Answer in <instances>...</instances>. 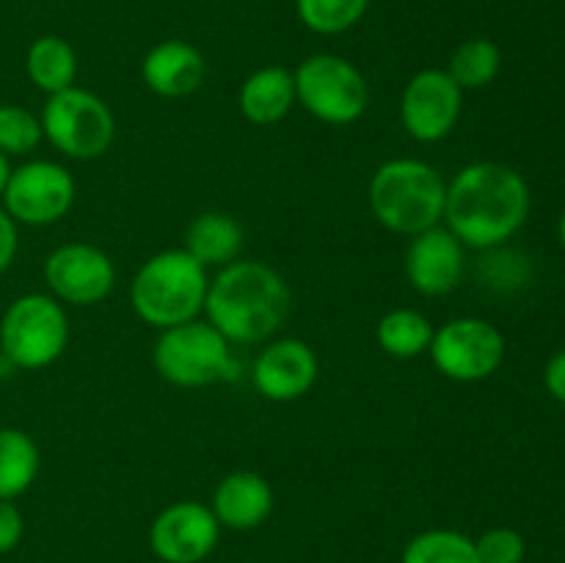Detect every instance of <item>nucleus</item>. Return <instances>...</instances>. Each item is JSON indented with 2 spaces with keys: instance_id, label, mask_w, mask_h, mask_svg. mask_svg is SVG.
I'll return each instance as SVG.
<instances>
[{
  "instance_id": "obj_17",
  "label": "nucleus",
  "mask_w": 565,
  "mask_h": 563,
  "mask_svg": "<svg viewBox=\"0 0 565 563\" xmlns=\"http://www.w3.org/2000/svg\"><path fill=\"white\" fill-rule=\"evenodd\" d=\"M274 489L265 475L254 472V469H235L218 480L210 508L221 528L246 533V530H257L259 524L268 522V517L274 513Z\"/></svg>"
},
{
  "instance_id": "obj_19",
  "label": "nucleus",
  "mask_w": 565,
  "mask_h": 563,
  "mask_svg": "<svg viewBox=\"0 0 565 563\" xmlns=\"http://www.w3.org/2000/svg\"><path fill=\"white\" fill-rule=\"evenodd\" d=\"M243 243H246V232L241 221L221 210H207L188 224L182 248L210 270L241 259Z\"/></svg>"
},
{
  "instance_id": "obj_12",
  "label": "nucleus",
  "mask_w": 565,
  "mask_h": 563,
  "mask_svg": "<svg viewBox=\"0 0 565 563\" xmlns=\"http://www.w3.org/2000/svg\"><path fill=\"white\" fill-rule=\"evenodd\" d=\"M463 92L447 70H419L401 94V125L419 144H439L458 127Z\"/></svg>"
},
{
  "instance_id": "obj_3",
  "label": "nucleus",
  "mask_w": 565,
  "mask_h": 563,
  "mask_svg": "<svg viewBox=\"0 0 565 563\" xmlns=\"http://www.w3.org/2000/svg\"><path fill=\"white\" fill-rule=\"evenodd\" d=\"M447 182L436 166L419 158L384 160L367 185L373 219L395 235L414 237L445 219Z\"/></svg>"
},
{
  "instance_id": "obj_5",
  "label": "nucleus",
  "mask_w": 565,
  "mask_h": 563,
  "mask_svg": "<svg viewBox=\"0 0 565 563\" xmlns=\"http://www.w3.org/2000/svg\"><path fill=\"white\" fill-rule=\"evenodd\" d=\"M152 364L160 379L182 390L226 384L241 375L232 342L202 318L160 331L152 348Z\"/></svg>"
},
{
  "instance_id": "obj_16",
  "label": "nucleus",
  "mask_w": 565,
  "mask_h": 563,
  "mask_svg": "<svg viewBox=\"0 0 565 563\" xmlns=\"http://www.w3.org/2000/svg\"><path fill=\"white\" fill-rule=\"evenodd\" d=\"M207 77V61L196 44L185 39L158 42L141 61V81L163 99H182L199 92Z\"/></svg>"
},
{
  "instance_id": "obj_30",
  "label": "nucleus",
  "mask_w": 565,
  "mask_h": 563,
  "mask_svg": "<svg viewBox=\"0 0 565 563\" xmlns=\"http://www.w3.org/2000/svg\"><path fill=\"white\" fill-rule=\"evenodd\" d=\"M544 386H546V392L555 397V401L565 403V348H563V351H557L555 357L546 362Z\"/></svg>"
},
{
  "instance_id": "obj_6",
  "label": "nucleus",
  "mask_w": 565,
  "mask_h": 563,
  "mask_svg": "<svg viewBox=\"0 0 565 563\" xmlns=\"http://www.w3.org/2000/svg\"><path fill=\"white\" fill-rule=\"evenodd\" d=\"M70 346L66 307L50 293H22L0 318V353L17 370H44Z\"/></svg>"
},
{
  "instance_id": "obj_27",
  "label": "nucleus",
  "mask_w": 565,
  "mask_h": 563,
  "mask_svg": "<svg viewBox=\"0 0 565 563\" xmlns=\"http://www.w3.org/2000/svg\"><path fill=\"white\" fill-rule=\"evenodd\" d=\"M475 552L480 563H524L527 541L513 528H491L475 539Z\"/></svg>"
},
{
  "instance_id": "obj_15",
  "label": "nucleus",
  "mask_w": 565,
  "mask_h": 563,
  "mask_svg": "<svg viewBox=\"0 0 565 563\" xmlns=\"http://www.w3.org/2000/svg\"><path fill=\"white\" fill-rule=\"evenodd\" d=\"M467 246L447 226H430L408 241L403 270L419 296L439 298L461 285Z\"/></svg>"
},
{
  "instance_id": "obj_32",
  "label": "nucleus",
  "mask_w": 565,
  "mask_h": 563,
  "mask_svg": "<svg viewBox=\"0 0 565 563\" xmlns=\"http://www.w3.org/2000/svg\"><path fill=\"white\" fill-rule=\"evenodd\" d=\"M557 237H561V246L565 248V208H563L561 219H557Z\"/></svg>"
},
{
  "instance_id": "obj_10",
  "label": "nucleus",
  "mask_w": 565,
  "mask_h": 563,
  "mask_svg": "<svg viewBox=\"0 0 565 563\" xmlns=\"http://www.w3.org/2000/svg\"><path fill=\"white\" fill-rule=\"evenodd\" d=\"M77 182L66 166L55 160H28L11 169L0 208L17 221V226H50L75 208Z\"/></svg>"
},
{
  "instance_id": "obj_23",
  "label": "nucleus",
  "mask_w": 565,
  "mask_h": 563,
  "mask_svg": "<svg viewBox=\"0 0 565 563\" xmlns=\"http://www.w3.org/2000/svg\"><path fill=\"white\" fill-rule=\"evenodd\" d=\"M502 70L500 44L486 36L467 39L452 50L447 61V75L461 86V92H478L491 86Z\"/></svg>"
},
{
  "instance_id": "obj_29",
  "label": "nucleus",
  "mask_w": 565,
  "mask_h": 563,
  "mask_svg": "<svg viewBox=\"0 0 565 563\" xmlns=\"http://www.w3.org/2000/svg\"><path fill=\"white\" fill-rule=\"evenodd\" d=\"M17 252H20V230H17V221L0 208V274L11 268Z\"/></svg>"
},
{
  "instance_id": "obj_28",
  "label": "nucleus",
  "mask_w": 565,
  "mask_h": 563,
  "mask_svg": "<svg viewBox=\"0 0 565 563\" xmlns=\"http://www.w3.org/2000/svg\"><path fill=\"white\" fill-rule=\"evenodd\" d=\"M25 533V519L14 500H0V555L17 550Z\"/></svg>"
},
{
  "instance_id": "obj_22",
  "label": "nucleus",
  "mask_w": 565,
  "mask_h": 563,
  "mask_svg": "<svg viewBox=\"0 0 565 563\" xmlns=\"http://www.w3.org/2000/svg\"><path fill=\"white\" fill-rule=\"evenodd\" d=\"M434 331V323L419 309L395 307L381 315L379 326H375V340L386 357L417 359L428 353Z\"/></svg>"
},
{
  "instance_id": "obj_26",
  "label": "nucleus",
  "mask_w": 565,
  "mask_h": 563,
  "mask_svg": "<svg viewBox=\"0 0 565 563\" xmlns=\"http://www.w3.org/2000/svg\"><path fill=\"white\" fill-rule=\"evenodd\" d=\"M44 141L42 119L22 105H0V152L9 158H25Z\"/></svg>"
},
{
  "instance_id": "obj_21",
  "label": "nucleus",
  "mask_w": 565,
  "mask_h": 563,
  "mask_svg": "<svg viewBox=\"0 0 565 563\" xmlns=\"http://www.w3.org/2000/svg\"><path fill=\"white\" fill-rule=\"evenodd\" d=\"M42 453L22 428H0V500H17L39 478Z\"/></svg>"
},
{
  "instance_id": "obj_9",
  "label": "nucleus",
  "mask_w": 565,
  "mask_h": 563,
  "mask_svg": "<svg viewBox=\"0 0 565 563\" xmlns=\"http://www.w3.org/2000/svg\"><path fill=\"white\" fill-rule=\"evenodd\" d=\"M430 362L445 379L478 384L491 379L505 362V337L491 320L463 315L441 323L428 348Z\"/></svg>"
},
{
  "instance_id": "obj_25",
  "label": "nucleus",
  "mask_w": 565,
  "mask_h": 563,
  "mask_svg": "<svg viewBox=\"0 0 565 563\" xmlns=\"http://www.w3.org/2000/svg\"><path fill=\"white\" fill-rule=\"evenodd\" d=\"M370 9V0H296L303 28L320 36H340L356 28Z\"/></svg>"
},
{
  "instance_id": "obj_4",
  "label": "nucleus",
  "mask_w": 565,
  "mask_h": 563,
  "mask_svg": "<svg viewBox=\"0 0 565 563\" xmlns=\"http://www.w3.org/2000/svg\"><path fill=\"white\" fill-rule=\"evenodd\" d=\"M210 274L185 248H163L143 259L130 282V304L138 320L163 331L196 320L204 312Z\"/></svg>"
},
{
  "instance_id": "obj_13",
  "label": "nucleus",
  "mask_w": 565,
  "mask_h": 563,
  "mask_svg": "<svg viewBox=\"0 0 565 563\" xmlns=\"http://www.w3.org/2000/svg\"><path fill=\"white\" fill-rule=\"evenodd\" d=\"M221 524L213 508L196 500L166 506L149 524V550L163 563H202L213 555Z\"/></svg>"
},
{
  "instance_id": "obj_24",
  "label": "nucleus",
  "mask_w": 565,
  "mask_h": 563,
  "mask_svg": "<svg viewBox=\"0 0 565 563\" xmlns=\"http://www.w3.org/2000/svg\"><path fill=\"white\" fill-rule=\"evenodd\" d=\"M401 563H480L475 539L461 530L430 528L403 546Z\"/></svg>"
},
{
  "instance_id": "obj_2",
  "label": "nucleus",
  "mask_w": 565,
  "mask_h": 563,
  "mask_svg": "<svg viewBox=\"0 0 565 563\" xmlns=\"http://www.w3.org/2000/svg\"><path fill=\"white\" fill-rule=\"evenodd\" d=\"M290 287L285 276L259 259H235L210 279L204 315L232 346L265 342L290 315Z\"/></svg>"
},
{
  "instance_id": "obj_8",
  "label": "nucleus",
  "mask_w": 565,
  "mask_h": 563,
  "mask_svg": "<svg viewBox=\"0 0 565 563\" xmlns=\"http://www.w3.org/2000/svg\"><path fill=\"white\" fill-rule=\"evenodd\" d=\"M44 141L72 160H97L114 147L116 116L99 94L70 86L50 94L42 114Z\"/></svg>"
},
{
  "instance_id": "obj_1",
  "label": "nucleus",
  "mask_w": 565,
  "mask_h": 563,
  "mask_svg": "<svg viewBox=\"0 0 565 563\" xmlns=\"http://www.w3.org/2000/svg\"><path fill=\"white\" fill-rule=\"evenodd\" d=\"M533 208V193L522 171L497 160L467 163L445 196V226L467 248L491 252L516 235Z\"/></svg>"
},
{
  "instance_id": "obj_31",
  "label": "nucleus",
  "mask_w": 565,
  "mask_h": 563,
  "mask_svg": "<svg viewBox=\"0 0 565 563\" xmlns=\"http://www.w3.org/2000/svg\"><path fill=\"white\" fill-rule=\"evenodd\" d=\"M11 169H14V166H11V158H9V155H3V152H0V199H3V193H6V185H9Z\"/></svg>"
},
{
  "instance_id": "obj_18",
  "label": "nucleus",
  "mask_w": 565,
  "mask_h": 563,
  "mask_svg": "<svg viewBox=\"0 0 565 563\" xmlns=\"http://www.w3.org/2000/svg\"><path fill=\"white\" fill-rule=\"evenodd\" d=\"M296 105V77L287 66H259L241 83L237 92V108L243 119L257 127L279 125Z\"/></svg>"
},
{
  "instance_id": "obj_14",
  "label": "nucleus",
  "mask_w": 565,
  "mask_h": 563,
  "mask_svg": "<svg viewBox=\"0 0 565 563\" xmlns=\"http://www.w3.org/2000/svg\"><path fill=\"white\" fill-rule=\"evenodd\" d=\"M320 375L318 353L298 337L270 340L252 368L254 390L274 403H292L307 395Z\"/></svg>"
},
{
  "instance_id": "obj_20",
  "label": "nucleus",
  "mask_w": 565,
  "mask_h": 563,
  "mask_svg": "<svg viewBox=\"0 0 565 563\" xmlns=\"http://www.w3.org/2000/svg\"><path fill=\"white\" fill-rule=\"evenodd\" d=\"M25 72L28 81L47 97L64 92V88L75 86L77 81L75 47L66 39L53 36V33L33 39L25 53Z\"/></svg>"
},
{
  "instance_id": "obj_7",
  "label": "nucleus",
  "mask_w": 565,
  "mask_h": 563,
  "mask_svg": "<svg viewBox=\"0 0 565 563\" xmlns=\"http://www.w3.org/2000/svg\"><path fill=\"white\" fill-rule=\"evenodd\" d=\"M296 97L312 119L329 127H351L367 114L370 83L353 61L337 53H315L292 70Z\"/></svg>"
},
{
  "instance_id": "obj_11",
  "label": "nucleus",
  "mask_w": 565,
  "mask_h": 563,
  "mask_svg": "<svg viewBox=\"0 0 565 563\" xmlns=\"http://www.w3.org/2000/svg\"><path fill=\"white\" fill-rule=\"evenodd\" d=\"M44 282L50 296L64 307H97L114 293L116 265L94 243H61L44 259Z\"/></svg>"
}]
</instances>
